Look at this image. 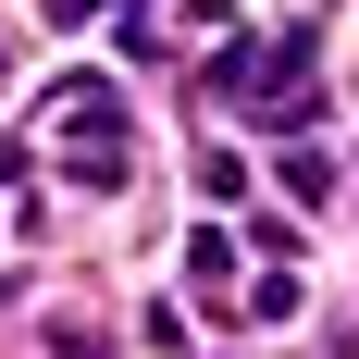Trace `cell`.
Here are the masks:
<instances>
[{
  "instance_id": "obj_1",
  "label": "cell",
  "mask_w": 359,
  "mask_h": 359,
  "mask_svg": "<svg viewBox=\"0 0 359 359\" xmlns=\"http://www.w3.org/2000/svg\"><path fill=\"white\" fill-rule=\"evenodd\" d=\"M186 285H198V297H236V236H223V223L186 236Z\"/></svg>"
},
{
  "instance_id": "obj_2",
  "label": "cell",
  "mask_w": 359,
  "mask_h": 359,
  "mask_svg": "<svg viewBox=\"0 0 359 359\" xmlns=\"http://www.w3.org/2000/svg\"><path fill=\"white\" fill-rule=\"evenodd\" d=\"M74 186H124V124H100V137H74V161H62Z\"/></svg>"
},
{
  "instance_id": "obj_3",
  "label": "cell",
  "mask_w": 359,
  "mask_h": 359,
  "mask_svg": "<svg viewBox=\"0 0 359 359\" xmlns=\"http://www.w3.org/2000/svg\"><path fill=\"white\" fill-rule=\"evenodd\" d=\"M236 310H248V323H285L297 285H285V273H248V285H236Z\"/></svg>"
},
{
  "instance_id": "obj_4",
  "label": "cell",
  "mask_w": 359,
  "mask_h": 359,
  "mask_svg": "<svg viewBox=\"0 0 359 359\" xmlns=\"http://www.w3.org/2000/svg\"><path fill=\"white\" fill-rule=\"evenodd\" d=\"M273 186H285V198H334V161H323V149H285V174H273Z\"/></svg>"
},
{
  "instance_id": "obj_5",
  "label": "cell",
  "mask_w": 359,
  "mask_h": 359,
  "mask_svg": "<svg viewBox=\"0 0 359 359\" xmlns=\"http://www.w3.org/2000/svg\"><path fill=\"white\" fill-rule=\"evenodd\" d=\"M50 359H111V347H100L87 323H50Z\"/></svg>"
},
{
  "instance_id": "obj_6",
  "label": "cell",
  "mask_w": 359,
  "mask_h": 359,
  "mask_svg": "<svg viewBox=\"0 0 359 359\" xmlns=\"http://www.w3.org/2000/svg\"><path fill=\"white\" fill-rule=\"evenodd\" d=\"M87 13H111V0H50V25H87Z\"/></svg>"
},
{
  "instance_id": "obj_7",
  "label": "cell",
  "mask_w": 359,
  "mask_h": 359,
  "mask_svg": "<svg viewBox=\"0 0 359 359\" xmlns=\"http://www.w3.org/2000/svg\"><path fill=\"white\" fill-rule=\"evenodd\" d=\"M0 87H13V50H0Z\"/></svg>"
}]
</instances>
